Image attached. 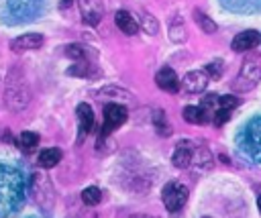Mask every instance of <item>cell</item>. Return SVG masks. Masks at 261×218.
Wrapping results in <instances>:
<instances>
[{"mask_svg":"<svg viewBox=\"0 0 261 218\" xmlns=\"http://www.w3.org/2000/svg\"><path fill=\"white\" fill-rule=\"evenodd\" d=\"M228 118H230V110H224V108H220V110H216V112L212 114V122H214L216 126L224 124Z\"/></svg>","mask_w":261,"mask_h":218,"instance_id":"obj_25","label":"cell"},{"mask_svg":"<svg viewBox=\"0 0 261 218\" xmlns=\"http://www.w3.org/2000/svg\"><path fill=\"white\" fill-rule=\"evenodd\" d=\"M192 157H194V143L192 141H179L173 149V155H171V163L173 167L177 169H186L190 163H192Z\"/></svg>","mask_w":261,"mask_h":218,"instance_id":"obj_9","label":"cell"},{"mask_svg":"<svg viewBox=\"0 0 261 218\" xmlns=\"http://www.w3.org/2000/svg\"><path fill=\"white\" fill-rule=\"evenodd\" d=\"M71 4V0H61V8H67Z\"/></svg>","mask_w":261,"mask_h":218,"instance_id":"obj_28","label":"cell"},{"mask_svg":"<svg viewBox=\"0 0 261 218\" xmlns=\"http://www.w3.org/2000/svg\"><path fill=\"white\" fill-rule=\"evenodd\" d=\"M155 84L163 90V92H169V94H175L179 90V79L175 75V71L171 67H163L157 71L155 75Z\"/></svg>","mask_w":261,"mask_h":218,"instance_id":"obj_11","label":"cell"},{"mask_svg":"<svg viewBox=\"0 0 261 218\" xmlns=\"http://www.w3.org/2000/svg\"><path fill=\"white\" fill-rule=\"evenodd\" d=\"M206 73H208V77H212V79H218L220 75H222V61L220 59H214V61H210L208 65H206V69H204Z\"/></svg>","mask_w":261,"mask_h":218,"instance_id":"obj_23","label":"cell"},{"mask_svg":"<svg viewBox=\"0 0 261 218\" xmlns=\"http://www.w3.org/2000/svg\"><path fill=\"white\" fill-rule=\"evenodd\" d=\"M153 122H155V128H157V132H159L161 137H169V134H171V126H169V122H167L163 110H155V112H153Z\"/></svg>","mask_w":261,"mask_h":218,"instance_id":"obj_17","label":"cell"},{"mask_svg":"<svg viewBox=\"0 0 261 218\" xmlns=\"http://www.w3.org/2000/svg\"><path fill=\"white\" fill-rule=\"evenodd\" d=\"M247 153L253 161L261 163V118H255L247 126Z\"/></svg>","mask_w":261,"mask_h":218,"instance_id":"obj_6","label":"cell"},{"mask_svg":"<svg viewBox=\"0 0 261 218\" xmlns=\"http://www.w3.org/2000/svg\"><path fill=\"white\" fill-rule=\"evenodd\" d=\"M169 37L175 43L186 41V26H184L181 20H171V24H169Z\"/></svg>","mask_w":261,"mask_h":218,"instance_id":"obj_20","label":"cell"},{"mask_svg":"<svg viewBox=\"0 0 261 218\" xmlns=\"http://www.w3.org/2000/svg\"><path fill=\"white\" fill-rule=\"evenodd\" d=\"M186 202H188V187L186 185L171 181L163 187V204L169 212H177Z\"/></svg>","mask_w":261,"mask_h":218,"instance_id":"obj_4","label":"cell"},{"mask_svg":"<svg viewBox=\"0 0 261 218\" xmlns=\"http://www.w3.org/2000/svg\"><path fill=\"white\" fill-rule=\"evenodd\" d=\"M208 79H210V77H208V73H206L204 69L188 71V73L184 75V79H181L179 88H181L184 92H188V94H200V92H204V90H206Z\"/></svg>","mask_w":261,"mask_h":218,"instance_id":"obj_7","label":"cell"},{"mask_svg":"<svg viewBox=\"0 0 261 218\" xmlns=\"http://www.w3.org/2000/svg\"><path fill=\"white\" fill-rule=\"evenodd\" d=\"M88 51L84 45H67L65 47V55L71 57V59H77V61H86L88 59Z\"/></svg>","mask_w":261,"mask_h":218,"instance_id":"obj_21","label":"cell"},{"mask_svg":"<svg viewBox=\"0 0 261 218\" xmlns=\"http://www.w3.org/2000/svg\"><path fill=\"white\" fill-rule=\"evenodd\" d=\"M257 208H259V212H261V196L257 198Z\"/></svg>","mask_w":261,"mask_h":218,"instance_id":"obj_29","label":"cell"},{"mask_svg":"<svg viewBox=\"0 0 261 218\" xmlns=\"http://www.w3.org/2000/svg\"><path fill=\"white\" fill-rule=\"evenodd\" d=\"M59 161H61V149H57V147H49V149H43L39 153V165L43 169H51Z\"/></svg>","mask_w":261,"mask_h":218,"instance_id":"obj_14","label":"cell"},{"mask_svg":"<svg viewBox=\"0 0 261 218\" xmlns=\"http://www.w3.org/2000/svg\"><path fill=\"white\" fill-rule=\"evenodd\" d=\"M194 20H196L198 26H200L204 33H208V35H212V33L216 31V22H214L208 14H204L202 10H194Z\"/></svg>","mask_w":261,"mask_h":218,"instance_id":"obj_16","label":"cell"},{"mask_svg":"<svg viewBox=\"0 0 261 218\" xmlns=\"http://www.w3.org/2000/svg\"><path fill=\"white\" fill-rule=\"evenodd\" d=\"M24 177L12 165H0V218L14 214L24 200Z\"/></svg>","mask_w":261,"mask_h":218,"instance_id":"obj_1","label":"cell"},{"mask_svg":"<svg viewBox=\"0 0 261 218\" xmlns=\"http://www.w3.org/2000/svg\"><path fill=\"white\" fill-rule=\"evenodd\" d=\"M184 120L190 124H206L210 120V114H206L200 106H186L184 108Z\"/></svg>","mask_w":261,"mask_h":218,"instance_id":"obj_15","label":"cell"},{"mask_svg":"<svg viewBox=\"0 0 261 218\" xmlns=\"http://www.w3.org/2000/svg\"><path fill=\"white\" fill-rule=\"evenodd\" d=\"M259 79H261V63L255 57H249V59H245V63L241 67V73L234 77L232 88L237 92H249V90L255 88V84Z\"/></svg>","mask_w":261,"mask_h":218,"instance_id":"obj_2","label":"cell"},{"mask_svg":"<svg viewBox=\"0 0 261 218\" xmlns=\"http://www.w3.org/2000/svg\"><path fill=\"white\" fill-rule=\"evenodd\" d=\"M114 22H116V26H118L124 35H135V33L139 31L137 18H135L130 12H126V10H118L116 16H114Z\"/></svg>","mask_w":261,"mask_h":218,"instance_id":"obj_13","label":"cell"},{"mask_svg":"<svg viewBox=\"0 0 261 218\" xmlns=\"http://www.w3.org/2000/svg\"><path fill=\"white\" fill-rule=\"evenodd\" d=\"M126 116H128V112H126V108L124 106H120V104H114V102H110V104H106L104 106V124H102V137H108L110 132H114L124 120H126Z\"/></svg>","mask_w":261,"mask_h":218,"instance_id":"obj_3","label":"cell"},{"mask_svg":"<svg viewBox=\"0 0 261 218\" xmlns=\"http://www.w3.org/2000/svg\"><path fill=\"white\" fill-rule=\"evenodd\" d=\"M82 20L90 26H96L104 16V2L102 0H77Z\"/></svg>","mask_w":261,"mask_h":218,"instance_id":"obj_5","label":"cell"},{"mask_svg":"<svg viewBox=\"0 0 261 218\" xmlns=\"http://www.w3.org/2000/svg\"><path fill=\"white\" fill-rule=\"evenodd\" d=\"M75 112H77V124H80V141H84L86 134L94 126V112H92L90 104H86V102L84 104H77Z\"/></svg>","mask_w":261,"mask_h":218,"instance_id":"obj_12","label":"cell"},{"mask_svg":"<svg viewBox=\"0 0 261 218\" xmlns=\"http://www.w3.org/2000/svg\"><path fill=\"white\" fill-rule=\"evenodd\" d=\"M39 145V134L33 130H24L20 132V149L22 151H33Z\"/></svg>","mask_w":261,"mask_h":218,"instance_id":"obj_19","label":"cell"},{"mask_svg":"<svg viewBox=\"0 0 261 218\" xmlns=\"http://www.w3.org/2000/svg\"><path fill=\"white\" fill-rule=\"evenodd\" d=\"M218 104H220V108H224V110H232V108L239 106V98L226 94V96H220V98H218Z\"/></svg>","mask_w":261,"mask_h":218,"instance_id":"obj_24","label":"cell"},{"mask_svg":"<svg viewBox=\"0 0 261 218\" xmlns=\"http://www.w3.org/2000/svg\"><path fill=\"white\" fill-rule=\"evenodd\" d=\"M100 200H102V192H100L96 185H90V187H86V189L82 192V202H84L86 206H96Z\"/></svg>","mask_w":261,"mask_h":218,"instance_id":"obj_18","label":"cell"},{"mask_svg":"<svg viewBox=\"0 0 261 218\" xmlns=\"http://www.w3.org/2000/svg\"><path fill=\"white\" fill-rule=\"evenodd\" d=\"M96 69H94V65L90 63V61H80V63H75L67 73L69 75H90V73H94Z\"/></svg>","mask_w":261,"mask_h":218,"instance_id":"obj_22","label":"cell"},{"mask_svg":"<svg viewBox=\"0 0 261 218\" xmlns=\"http://www.w3.org/2000/svg\"><path fill=\"white\" fill-rule=\"evenodd\" d=\"M4 141H6V143H12V141H14V139H12V134H10V130H6V134H4Z\"/></svg>","mask_w":261,"mask_h":218,"instance_id":"obj_27","label":"cell"},{"mask_svg":"<svg viewBox=\"0 0 261 218\" xmlns=\"http://www.w3.org/2000/svg\"><path fill=\"white\" fill-rule=\"evenodd\" d=\"M135 218H149V216H135Z\"/></svg>","mask_w":261,"mask_h":218,"instance_id":"obj_30","label":"cell"},{"mask_svg":"<svg viewBox=\"0 0 261 218\" xmlns=\"http://www.w3.org/2000/svg\"><path fill=\"white\" fill-rule=\"evenodd\" d=\"M143 26H145V31H147L149 35H155V33H157V22H155V18H153L151 14H145Z\"/></svg>","mask_w":261,"mask_h":218,"instance_id":"obj_26","label":"cell"},{"mask_svg":"<svg viewBox=\"0 0 261 218\" xmlns=\"http://www.w3.org/2000/svg\"><path fill=\"white\" fill-rule=\"evenodd\" d=\"M259 43H261V35H259L257 31L249 29V31H243V33L234 35L230 47H232V51H237V53H245V51L255 49Z\"/></svg>","mask_w":261,"mask_h":218,"instance_id":"obj_8","label":"cell"},{"mask_svg":"<svg viewBox=\"0 0 261 218\" xmlns=\"http://www.w3.org/2000/svg\"><path fill=\"white\" fill-rule=\"evenodd\" d=\"M43 35L39 33H27V35H20L16 39L10 41V49L16 51V53H22V51H31V49H39L43 45Z\"/></svg>","mask_w":261,"mask_h":218,"instance_id":"obj_10","label":"cell"}]
</instances>
